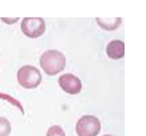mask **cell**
I'll list each match as a JSON object with an SVG mask.
<instances>
[{
	"instance_id": "obj_1",
	"label": "cell",
	"mask_w": 146,
	"mask_h": 136,
	"mask_svg": "<svg viewBox=\"0 0 146 136\" xmlns=\"http://www.w3.org/2000/svg\"><path fill=\"white\" fill-rule=\"evenodd\" d=\"M40 67L48 76L59 74L66 67V57L62 52L51 49L40 56Z\"/></svg>"
},
{
	"instance_id": "obj_2",
	"label": "cell",
	"mask_w": 146,
	"mask_h": 136,
	"mask_svg": "<svg viewBox=\"0 0 146 136\" xmlns=\"http://www.w3.org/2000/svg\"><path fill=\"white\" fill-rule=\"evenodd\" d=\"M18 81L24 88H36L42 81V74L32 66H24L18 71Z\"/></svg>"
},
{
	"instance_id": "obj_3",
	"label": "cell",
	"mask_w": 146,
	"mask_h": 136,
	"mask_svg": "<svg viewBox=\"0 0 146 136\" xmlns=\"http://www.w3.org/2000/svg\"><path fill=\"white\" fill-rule=\"evenodd\" d=\"M101 131L99 119L91 115H86L76 123V135L78 136H97Z\"/></svg>"
},
{
	"instance_id": "obj_4",
	"label": "cell",
	"mask_w": 146,
	"mask_h": 136,
	"mask_svg": "<svg viewBox=\"0 0 146 136\" xmlns=\"http://www.w3.org/2000/svg\"><path fill=\"white\" fill-rule=\"evenodd\" d=\"M22 31L31 39L39 37L46 31V22L42 18H24L22 20Z\"/></svg>"
},
{
	"instance_id": "obj_5",
	"label": "cell",
	"mask_w": 146,
	"mask_h": 136,
	"mask_svg": "<svg viewBox=\"0 0 146 136\" xmlns=\"http://www.w3.org/2000/svg\"><path fill=\"white\" fill-rule=\"evenodd\" d=\"M58 83H59V85H60V88L63 91L67 92L68 95H78L80 92V89H82L80 80L71 74L62 75L59 78V80H58Z\"/></svg>"
},
{
	"instance_id": "obj_6",
	"label": "cell",
	"mask_w": 146,
	"mask_h": 136,
	"mask_svg": "<svg viewBox=\"0 0 146 136\" xmlns=\"http://www.w3.org/2000/svg\"><path fill=\"white\" fill-rule=\"evenodd\" d=\"M106 52L110 59H114V60L122 59L125 56V43L122 40H113L107 44Z\"/></svg>"
},
{
	"instance_id": "obj_7",
	"label": "cell",
	"mask_w": 146,
	"mask_h": 136,
	"mask_svg": "<svg viewBox=\"0 0 146 136\" xmlns=\"http://www.w3.org/2000/svg\"><path fill=\"white\" fill-rule=\"evenodd\" d=\"M97 23H98V26L102 27V28L106 30V31H114V30H117V28L119 27V24L122 23V19L115 18V19H113V20H110V19L97 18Z\"/></svg>"
},
{
	"instance_id": "obj_8",
	"label": "cell",
	"mask_w": 146,
	"mask_h": 136,
	"mask_svg": "<svg viewBox=\"0 0 146 136\" xmlns=\"http://www.w3.org/2000/svg\"><path fill=\"white\" fill-rule=\"evenodd\" d=\"M11 133V123L3 116H0V136H8Z\"/></svg>"
},
{
	"instance_id": "obj_9",
	"label": "cell",
	"mask_w": 146,
	"mask_h": 136,
	"mask_svg": "<svg viewBox=\"0 0 146 136\" xmlns=\"http://www.w3.org/2000/svg\"><path fill=\"white\" fill-rule=\"evenodd\" d=\"M46 136H66V133H64L62 127H59V125H52V127L48 128Z\"/></svg>"
},
{
	"instance_id": "obj_10",
	"label": "cell",
	"mask_w": 146,
	"mask_h": 136,
	"mask_svg": "<svg viewBox=\"0 0 146 136\" xmlns=\"http://www.w3.org/2000/svg\"><path fill=\"white\" fill-rule=\"evenodd\" d=\"M0 99H4V100H8V101H11L12 104H15L16 107H18L19 110L22 111V114H24V110H23V107H22V104L19 103L18 100H15L13 97H11V96H8V95H5V93H0Z\"/></svg>"
},
{
	"instance_id": "obj_11",
	"label": "cell",
	"mask_w": 146,
	"mask_h": 136,
	"mask_svg": "<svg viewBox=\"0 0 146 136\" xmlns=\"http://www.w3.org/2000/svg\"><path fill=\"white\" fill-rule=\"evenodd\" d=\"M1 20L4 23H8V24H12V23H16L19 20L18 18H15V19H5V18H1Z\"/></svg>"
},
{
	"instance_id": "obj_12",
	"label": "cell",
	"mask_w": 146,
	"mask_h": 136,
	"mask_svg": "<svg viewBox=\"0 0 146 136\" xmlns=\"http://www.w3.org/2000/svg\"><path fill=\"white\" fill-rule=\"evenodd\" d=\"M105 136H111V135H105Z\"/></svg>"
}]
</instances>
